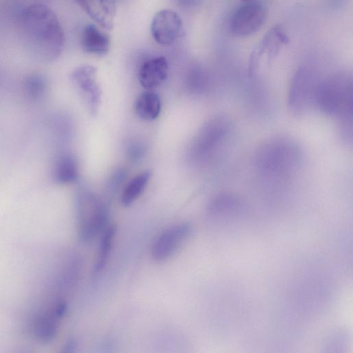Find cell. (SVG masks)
Returning <instances> with one entry per match:
<instances>
[{"mask_svg": "<svg viewBox=\"0 0 353 353\" xmlns=\"http://www.w3.org/2000/svg\"><path fill=\"white\" fill-rule=\"evenodd\" d=\"M182 29V21L179 14L170 9L157 12L151 23L154 39L163 46L170 45L179 37Z\"/></svg>", "mask_w": 353, "mask_h": 353, "instance_id": "ba28073f", "label": "cell"}, {"mask_svg": "<svg viewBox=\"0 0 353 353\" xmlns=\"http://www.w3.org/2000/svg\"><path fill=\"white\" fill-rule=\"evenodd\" d=\"M300 159V151L293 142L274 139L264 144L257 154L259 170L269 175L280 176L293 170Z\"/></svg>", "mask_w": 353, "mask_h": 353, "instance_id": "3957f363", "label": "cell"}, {"mask_svg": "<svg viewBox=\"0 0 353 353\" xmlns=\"http://www.w3.org/2000/svg\"><path fill=\"white\" fill-rule=\"evenodd\" d=\"M110 37L95 25H87L81 35V46L88 53L96 55L105 54L110 48Z\"/></svg>", "mask_w": 353, "mask_h": 353, "instance_id": "8fae6325", "label": "cell"}, {"mask_svg": "<svg viewBox=\"0 0 353 353\" xmlns=\"http://www.w3.org/2000/svg\"><path fill=\"white\" fill-rule=\"evenodd\" d=\"M192 231L191 225L187 223H178L164 230L152 245V259L163 262L170 258L188 239Z\"/></svg>", "mask_w": 353, "mask_h": 353, "instance_id": "5b68a950", "label": "cell"}, {"mask_svg": "<svg viewBox=\"0 0 353 353\" xmlns=\"http://www.w3.org/2000/svg\"><path fill=\"white\" fill-rule=\"evenodd\" d=\"M152 173L145 170L133 177L127 184L121 195V204L128 207L133 203L143 192Z\"/></svg>", "mask_w": 353, "mask_h": 353, "instance_id": "5bb4252c", "label": "cell"}, {"mask_svg": "<svg viewBox=\"0 0 353 353\" xmlns=\"http://www.w3.org/2000/svg\"><path fill=\"white\" fill-rule=\"evenodd\" d=\"M87 14L99 26L111 30L117 12L115 0H75Z\"/></svg>", "mask_w": 353, "mask_h": 353, "instance_id": "9c48e42d", "label": "cell"}, {"mask_svg": "<svg viewBox=\"0 0 353 353\" xmlns=\"http://www.w3.org/2000/svg\"><path fill=\"white\" fill-rule=\"evenodd\" d=\"M116 232L117 227L115 225H110L103 230L99 243L98 256L94 265V272L96 274L101 273L106 265Z\"/></svg>", "mask_w": 353, "mask_h": 353, "instance_id": "9a60e30c", "label": "cell"}, {"mask_svg": "<svg viewBox=\"0 0 353 353\" xmlns=\"http://www.w3.org/2000/svg\"><path fill=\"white\" fill-rule=\"evenodd\" d=\"M47 87L45 77L39 74L28 76L23 82V88L27 96L32 99H38L43 96Z\"/></svg>", "mask_w": 353, "mask_h": 353, "instance_id": "2e32d148", "label": "cell"}, {"mask_svg": "<svg viewBox=\"0 0 353 353\" xmlns=\"http://www.w3.org/2000/svg\"><path fill=\"white\" fill-rule=\"evenodd\" d=\"M314 99L325 113L339 116L343 121L352 119V88L349 82L339 79L319 85Z\"/></svg>", "mask_w": 353, "mask_h": 353, "instance_id": "277c9868", "label": "cell"}, {"mask_svg": "<svg viewBox=\"0 0 353 353\" xmlns=\"http://www.w3.org/2000/svg\"><path fill=\"white\" fill-rule=\"evenodd\" d=\"M265 17L266 10L262 4L258 2L246 3L232 15L229 23L230 32L237 37L252 34L261 27Z\"/></svg>", "mask_w": 353, "mask_h": 353, "instance_id": "8992f818", "label": "cell"}, {"mask_svg": "<svg viewBox=\"0 0 353 353\" xmlns=\"http://www.w3.org/2000/svg\"><path fill=\"white\" fill-rule=\"evenodd\" d=\"M161 109L159 97L151 90L141 93L135 101L134 110L137 114L145 121L156 119Z\"/></svg>", "mask_w": 353, "mask_h": 353, "instance_id": "4fadbf2b", "label": "cell"}, {"mask_svg": "<svg viewBox=\"0 0 353 353\" xmlns=\"http://www.w3.org/2000/svg\"><path fill=\"white\" fill-rule=\"evenodd\" d=\"M52 179L59 184H68L75 181L78 177V164L74 157L70 153L59 154L52 168Z\"/></svg>", "mask_w": 353, "mask_h": 353, "instance_id": "7c38bea8", "label": "cell"}, {"mask_svg": "<svg viewBox=\"0 0 353 353\" xmlns=\"http://www.w3.org/2000/svg\"><path fill=\"white\" fill-rule=\"evenodd\" d=\"M243 1H249V0H243Z\"/></svg>", "mask_w": 353, "mask_h": 353, "instance_id": "e0dca14e", "label": "cell"}, {"mask_svg": "<svg viewBox=\"0 0 353 353\" xmlns=\"http://www.w3.org/2000/svg\"><path fill=\"white\" fill-rule=\"evenodd\" d=\"M71 79L86 103L89 112L96 114L101 102V90L97 81V70L90 65L77 68Z\"/></svg>", "mask_w": 353, "mask_h": 353, "instance_id": "52a82bcc", "label": "cell"}, {"mask_svg": "<svg viewBox=\"0 0 353 353\" xmlns=\"http://www.w3.org/2000/svg\"><path fill=\"white\" fill-rule=\"evenodd\" d=\"M168 65L164 57L145 61L140 67L138 78L140 84L148 90L161 85L168 76Z\"/></svg>", "mask_w": 353, "mask_h": 353, "instance_id": "30bf717a", "label": "cell"}, {"mask_svg": "<svg viewBox=\"0 0 353 353\" xmlns=\"http://www.w3.org/2000/svg\"><path fill=\"white\" fill-rule=\"evenodd\" d=\"M78 236L83 243L93 241L104 230L108 212L105 203L96 195L83 192L77 199Z\"/></svg>", "mask_w": 353, "mask_h": 353, "instance_id": "7a4b0ae2", "label": "cell"}, {"mask_svg": "<svg viewBox=\"0 0 353 353\" xmlns=\"http://www.w3.org/2000/svg\"><path fill=\"white\" fill-rule=\"evenodd\" d=\"M20 29L28 50L39 61L51 62L61 54L64 32L56 14L46 5L26 7L20 17Z\"/></svg>", "mask_w": 353, "mask_h": 353, "instance_id": "6da1fadb", "label": "cell"}]
</instances>
